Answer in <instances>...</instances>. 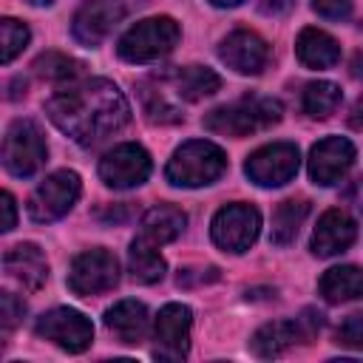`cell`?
<instances>
[{
	"label": "cell",
	"instance_id": "obj_1",
	"mask_svg": "<svg viewBox=\"0 0 363 363\" xmlns=\"http://www.w3.org/2000/svg\"><path fill=\"white\" fill-rule=\"evenodd\" d=\"M45 111L51 122L82 147L99 145L130 122L125 94L108 79L68 82L45 102Z\"/></svg>",
	"mask_w": 363,
	"mask_h": 363
},
{
	"label": "cell",
	"instance_id": "obj_2",
	"mask_svg": "<svg viewBox=\"0 0 363 363\" xmlns=\"http://www.w3.org/2000/svg\"><path fill=\"white\" fill-rule=\"evenodd\" d=\"M281 113H284V108L272 96H244L238 102H230V105L210 111L204 116V128L210 133L241 139V136L272 128L275 122H281Z\"/></svg>",
	"mask_w": 363,
	"mask_h": 363
},
{
	"label": "cell",
	"instance_id": "obj_3",
	"mask_svg": "<svg viewBox=\"0 0 363 363\" xmlns=\"http://www.w3.org/2000/svg\"><path fill=\"white\" fill-rule=\"evenodd\" d=\"M224 170H227V156L218 145L207 139H190L182 147H176L164 176L176 187H204L213 184Z\"/></svg>",
	"mask_w": 363,
	"mask_h": 363
},
{
	"label": "cell",
	"instance_id": "obj_4",
	"mask_svg": "<svg viewBox=\"0 0 363 363\" xmlns=\"http://www.w3.org/2000/svg\"><path fill=\"white\" fill-rule=\"evenodd\" d=\"M179 23L173 17H147L119 37V57L125 62H153L167 57L179 43Z\"/></svg>",
	"mask_w": 363,
	"mask_h": 363
},
{
	"label": "cell",
	"instance_id": "obj_5",
	"mask_svg": "<svg viewBox=\"0 0 363 363\" xmlns=\"http://www.w3.org/2000/svg\"><path fill=\"white\" fill-rule=\"evenodd\" d=\"M48 159L43 130L31 119H14L3 139V167L17 179H31Z\"/></svg>",
	"mask_w": 363,
	"mask_h": 363
},
{
	"label": "cell",
	"instance_id": "obj_6",
	"mask_svg": "<svg viewBox=\"0 0 363 363\" xmlns=\"http://www.w3.org/2000/svg\"><path fill=\"white\" fill-rule=\"evenodd\" d=\"M79 190H82V184H79V176L74 170H57V173L45 176L28 199L31 221L48 224V221L62 218L74 207V201L79 199Z\"/></svg>",
	"mask_w": 363,
	"mask_h": 363
},
{
	"label": "cell",
	"instance_id": "obj_7",
	"mask_svg": "<svg viewBox=\"0 0 363 363\" xmlns=\"http://www.w3.org/2000/svg\"><path fill=\"white\" fill-rule=\"evenodd\" d=\"M261 233V213L252 204H227L213 216L210 235L224 252H247Z\"/></svg>",
	"mask_w": 363,
	"mask_h": 363
},
{
	"label": "cell",
	"instance_id": "obj_8",
	"mask_svg": "<svg viewBox=\"0 0 363 363\" xmlns=\"http://www.w3.org/2000/svg\"><path fill=\"white\" fill-rule=\"evenodd\" d=\"M119 284V261L108 250H85L71 261L68 269V286L74 295L91 298L99 292H108Z\"/></svg>",
	"mask_w": 363,
	"mask_h": 363
},
{
	"label": "cell",
	"instance_id": "obj_9",
	"mask_svg": "<svg viewBox=\"0 0 363 363\" xmlns=\"http://www.w3.org/2000/svg\"><path fill=\"white\" fill-rule=\"evenodd\" d=\"M298 164H301V156L292 142H272V145L258 147L247 159L244 173L258 187H281L295 179Z\"/></svg>",
	"mask_w": 363,
	"mask_h": 363
},
{
	"label": "cell",
	"instance_id": "obj_10",
	"mask_svg": "<svg viewBox=\"0 0 363 363\" xmlns=\"http://www.w3.org/2000/svg\"><path fill=\"white\" fill-rule=\"evenodd\" d=\"M34 332L51 343H57L60 349L77 354V352H85L94 340V326L91 320L77 312V309H68V306H57L51 312H43L34 323Z\"/></svg>",
	"mask_w": 363,
	"mask_h": 363
},
{
	"label": "cell",
	"instance_id": "obj_11",
	"mask_svg": "<svg viewBox=\"0 0 363 363\" xmlns=\"http://www.w3.org/2000/svg\"><path fill=\"white\" fill-rule=\"evenodd\" d=\"M150 176V156L142 145L125 142L99 159V179L113 190L139 187Z\"/></svg>",
	"mask_w": 363,
	"mask_h": 363
},
{
	"label": "cell",
	"instance_id": "obj_12",
	"mask_svg": "<svg viewBox=\"0 0 363 363\" xmlns=\"http://www.w3.org/2000/svg\"><path fill=\"white\" fill-rule=\"evenodd\" d=\"M190 323L193 315L184 303H164L156 318V349L159 360H184L190 349Z\"/></svg>",
	"mask_w": 363,
	"mask_h": 363
},
{
	"label": "cell",
	"instance_id": "obj_13",
	"mask_svg": "<svg viewBox=\"0 0 363 363\" xmlns=\"http://www.w3.org/2000/svg\"><path fill=\"white\" fill-rule=\"evenodd\" d=\"M354 164V145L346 136H326L309 153V179L320 187L337 184Z\"/></svg>",
	"mask_w": 363,
	"mask_h": 363
},
{
	"label": "cell",
	"instance_id": "obj_14",
	"mask_svg": "<svg viewBox=\"0 0 363 363\" xmlns=\"http://www.w3.org/2000/svg\"><path fill=\"white\" fill-rule=\"evenodd\" d=\"M125 14L128 6L122 0H85L74 14L71 31L82 45H99Z\"/></svg>",
	"mask_w": 363,
	"mask_h": 363
},
{
	"label": "cell",
	"instance_id": "obj_15",
	"mask_svg": "<svg viewBox=\"0 0 363 363\" xmlns=\"http://www.w3.org/2000/svg\"><path fill=\"white\" fill-rule=\"evenodd\" d=\"M218 60L238 74H261L269 62V45L255 31H233L218 45Z\"/></svg>",
	"mask_w": 363,
	"mask_h": 363
},
{
	"label": "cell",
	"instance_id": "obj_16",
	"mask_svg": "<svg viewBox=\"0 0 363 363\" xmlns=\"http://www.w3.org/2000/svg\"><path fill=\"white\" fill-rule=\"evenodd\" d=\"M357 238V224L346 210H326L318 218V227L312 233V252L318 258H332L337 252H346Z\"/></svg>",
	"mask_w": 363,
	"mask_h": 363
},
{
	"label": "cell",
	"instance_id": "obj_17",
	"mask_svg": "<svg viewBox=\"0 0 363 363\" xmlns=\"http://www.w3.org/2000/svg\"><path fill=\"white\" fill-rule=\"evenodd\" d=\"M3 269L6 275L23 286L26 292H37L45 278H48V264H45V255L40 252V247L34 244H17L11 247L6 255H3Z\"/></svg>",
	"mask_w": 363,
	"mask_h": 363
},
{
	"label": "cell",
	"instance_id": "obj_18",
	"mask_svg": "<svg viewBox=\"0 0 363 363\" xmlns=\"http://www.w3.org/2000/svg\"><path fill=\"white\" fill-rule=\"evenodd\" d=\"M105 326L119 343L136 346L147 337L150 315H147L145 303H139V301H119L105 312Z\"/></svg>",
	"mask_w": 363,
	"mask_h": 363
},
{
	"label": "cell",
	"instance_id": "obj_19",
	"mask_svg": "<svg viewBox=\"0 0 363 363\" xmlns=\"http://www.w3.org/2000/svg\"><path fill=\"white\" fill-rule=\"evenodd\" d=\"M187 224V216L173 207V204H156L145 213L142 224H139V238L153 244V247H162V244H170L182 235Z\"/></svg>",
	"mask_w": 363,
	"mask_h": 363
},
{
	"label": "cell",
	"instance_id": "obj_20",
	"mask_svg": "<svg viewBox=\"0 0 363 363\" xmlns=\"http://www.w3.org/2000/svg\"><path fill=\"white\" fill-rule=\"evenodd\" d=\"M164 79L173 85V91L179 94V99L184 102H199L204 96H213L221 88V77L213 68L204 65H187V68H176L170 74H164Z\"/></svg>",
	"mask_w": 363,
	"mask_h": 363
},
{
	"label": "cell",
	"instance_id": "obj_21",
	"mask_svg": "<svg viewBox=\"0 0 363 363\" xmlns=\"http://www.w3.org/2000/svg\"><path fill=\"white\" fill-rule=\"evenodd\" d=\"M295 54L306 68H332L340 60V45L332 34L320 28H303L295 43Z\"/></svg>",
	"mask_w": 363,
	"mask_h": 363
},
{
	"label": "cell",
	"instance_id": "obj_22",
	"mask_svg": "<svg viewBox=\"0 0 363 363\" xmlns=\"http://www.w3.org/2000/svg\"><path fill=\"white\" fill-rule=\"evenodd\" d=\"M301 337H303V332H301V323L298 320H272V323H264L252 335L250 349L258 357H278L289 346H295Z\"/></svg>",
	"mask_w": 363,
	"mask_h": 363
},
{
	"label": "cell",
	"instance_id": "obj_23",
	"mask_svg": "<svg viewBox=\"0 0 363 363\" xmlns=\"http://www.w3.org/2000/svg\"><path fill=\"white\" fill-rule=\"evenodd\" d=\"M318 292L329 303H346L363 298V269L360 267H332L320 275Z\"/></svg>",
	"mask_w": 363,
	"mask_h": 363
},
{
	"label": "cell",
	"instance_id": "obj_24",
	"mask_svg": "<svg viewBox=\"0 0 363 363\" xmlns=\"http://www.w3.org/2000/svg\"><path fill=\"white\" fill-rule=\"evenodd\" d=\"M309 216V201L306 199H286L275 207L272 213V233H269V241L275 247H286L295 241L303 218Z\"/></svg>",
	"mask_w": 363,
	"mask_h": 363
},
{
	"label": "cell",
	"instance_id": "obj_25",
	"mask_svg": "<svg viewBox=\"0 0 363 363\" xmlns=\"http://www.w3.org/2000/svg\"><path fill=\"white\" fill-rule=\"evenodd\" d=\"M128 269H130V278L136 284H156L164 278V261L162 255L156 252L153 244L142 241L139 235L133 238L130 250H128Z\"/></svg>",
	"mask_w": 363,
	"mask_h": 363
},
{
	"label": "cell",
	"instance_id": "obj_26",
	"mask_svg": "<svg viewBox=\"0 0 363 363\" xmlns=\"http://www.w3.org/2000/svg\"><path fill=\"white\" fill-rule=\"evenodd\" d=\"M343 94L335 82H326V79H318V82H309L303 88V111L312 116V119H329L337 105H340Z\"/></svg>",
	"mask_w": 363,
	"mask_h": 363
},
{
	"label": "cell",
	"instance_id": "obj_27",
	"mask_svg": "<svg viewBox=\"0 0 363 363\" xmlns=\"http://www.w3.org/2000/svg\"><path fill=\"white\" fill-rule=\"evenodd\" d=\"M79 71H82V62H77L74 57L60 54V51H45L34 60V74L48 82H74L79 77Z\"/></svg>",
	"mask_w": 363,
	"mask_h": 363
},
{
	"label": "cell",
	"instance_id": "obj_28",
	"mask_svg": "<svg viewBox=\"0 0 363 363\" xmlns=\"http://www.w3.org/2000/svg\"><path fill=\"white\" fill-rule=\"evenodd\" d=\"M139 99H142V111H145V119L153 122V125H173L182 119L179 108L164 96V91H153L147 85H139Z\"/></svg>",
	"mask_w": 363,
	"mask_h": 363
},
{
	"label": "cell",
	"instance_id": "obj_29",
	"mask_svg": "<svg viewBox=\"0 0 363 363\" xmlns=\"http://www.w3.org/2000/svg\"><path fill=\"white\" fill-rule=\"evenodd\" d=\"M28 40H31V31H28V26L26 23H17V20H11V17H6L3 23H0V62L3 65H9L26 45H28Z\"/></svg>",
	"mask_w": 363,
	"mask_h": 363
},
{
	"label": "cell",
	"instance_id": "obj_30",
	"mask_svg": "<svg viewBox=\"0 0 363 363\" xmlns=\"http://www.w3.org/2000/svg\"><path fill=\"white\" fill-rule=\"evenodd\" d=\"M335 337H337V343L346 346V349H363V312L349 315V318L337 326Z\"/></svg>",
	"mask_w": 363,
	"mask_h": 363
},
{
	"label": "cell",
	"instance_id": "obj_31",
	"mask_svg": "<svg viewBox=\"0 0 363 363\" xmlns=\"http://www.w3.org/2000/svg\"><path fill=\"white\" fill-rule=\"evenodd\" d=\"M0 326H3V335H9L17 323H20V318H23V312H26V303L17 298V295H11V292H3L0 295Z\"/></svg>",
	"mask_w": 363,
	"mask_h": 363
},
{
	"label": "cell",
	"instance_id": "obj_32",
	"mask_svg": "<svg viewBox=\"0 0 363 363\" xmlns=\"http://www.w3.org/2000/svg\"><path fill=\"white\" fill-rule=\"evenodd\" d=\"M312 9L326 20H346L352 14V0H312Z\"/></svg>",
	"mask_w": 363,
	"mask_h": 363
},
{
	"label": "cell",
	"instance_id": "obj_33",
	"mask_svg": "<svg viewBox=\"0 0 363 363\" xmlns=\"http://www.w3.org/2000/svg\"><path fill=\"white\" fill-rule=\"evenodd\" d=\"M176 281H179V286L213 284V281H218V269H216V267H204V269H182Z\"/></svg>",
	"mask_w": 363,
	"mask_h": 363
},
{
	"label": "cell",
	"instance_id": "obj_34",
	"mask_svg": "<svg viewBox=\"0 0 363 363\" xmlns=\"http://www.w3.org/2000/svg\"><path fill=\"white\" fill-rule=\"evenodd\" d=\"M298 323H301L303 337H312V335L323 326V315H320V312H315V309H303V315L298 318Z\"/></svg>",
	"mask_w": 363,
	"mask_h": 363
},
{
	"label": "cell",
	"instance_id": "obj_35",
	"mask_svg": "<svg viewBox=\"0 0 363 363\" xmlns=\"http://www.w3.org/2000/svg\"><path fill=\"white\" fill-rule=\"evenodd\" d=\"M14 221H17V207H14V196H11V193H3V233L14 230Z\"/></svg>",
	"mask_w": 363,
	"mask_h": 363
},
{
	"label": "cell",
	"instance_id": "obj_36",
	"mask_svg": "<svg viewBox=\"0 0 363 363\" xmlns=\"http://www.w3.org/2000/svg\"><path fill=\"white\" fill-rule=\"evenodd\" d=\"M295 6V0H261V11L269 17H281Z\"/></svg>",
	"mask_w": 363,
	"mask_h": 363
},
{
	"label": "cell",
	"instance_id": "obj_37",
	"mask_svg": "<svg viewBox=\"0 0 363 363\" xmlns=\"http://www.w3.org/2000/svg\"><path fill=\"white\" fill-rule=\"evenodd\" d=\"M349 125H352V128H363V94H360V99H357V102H354V108H352Z\"/></svg>",
	"mask_w": 363,
	"mask_h": 363
},
{
	"label": "cell",
	"instance_id": "obj_38",
	"mask_svg": "<svg viewBox=\"0 0 363 363\" xmlns=\"http://www.w3.org/2000/svg\"><path fill=\"white\" fill-rule=\"evenodd\" d=\"M352 77H363V51L352 57Z\"/></svg>",
	"mask_w": 363,
	"mask_h": 363
},
{
	"label": "cell",
	"instance_id": "obj_39",
	"mask_svg": "<svg viewBox=\"0 0 363 363\" xmlns=\"http://www.w3.org/2000/svg\"><path fill=\"white\" fill-rule=\"evenodd\" d=\"M213 6H218V9H230V6H238V3H244V0H210Z\"/></svg>",
	"mask_w": 363,
	"mask_h": 363
},
{
	"label": "cell",
	"instance_id": "obj_40",
	"mask_svg": "<svg viewBox=\"0 0 363 363\" xmlns=\"http://www.w3.org/2000/svg\"><path fill=\"white\" fill-rule=\"evenodd\" d=\"M28 3H31V6H51L54 0H28Z\"/></svg>",
	"mask_w": 363,
	"mask_h": 363
}]
</instances>
